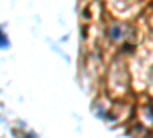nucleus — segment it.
Wrapping results in <instances>:
<instances>
[{
    "label": "nucleus",
    "instance_id": "f257e3e1",
    "mask_svg": "<svg viewBox=\"0 0 153 138\" xmlns=\"http://www.w3.org/2000/svg\"><path fill=\"white\" fill-rule=\"evenodd\" d=\"M110 35L113 40H118L123 37V28L120 26V25H113V26L110 28Z\"/></svg>",
    "mask_w": 153,
    "mask_h": 138
},
{
    "label": "nucleus",
    "instance_id": "f03ea898",
    "mask_svg": "<svg viewBox=\"0 0 153 138\" xmlns=\"http://www.w3.org/2000/svg\"><path fill=\"white\" fill-rule=\"evenodd\" d=\"M9 45V42H8V39H6V35L0 31V48H6Z\"/></svg>",
    "mask_w": 153,
    "mask_h": 138
}]
</instances>
